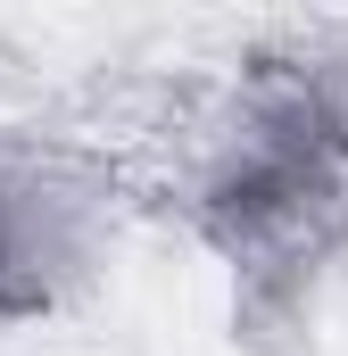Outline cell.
<instances>
[{
	"label": "cell",
	"instance_id": "1",
	"mask_svg": "<svg viewBox=\"0 0 348 356\" xmlns=\"http://www.w3.org/2000/svg\"><path fill=\"white\" fill-rule=\"evenodd\" d=\"M348 224V99L324 75H274L241 99L199 175V232L232 273H299Z\"/></svg>",
	"mask_w": 348,
	"mask_h": 356
},
{
	"label": "cell",
	"instance_id": "2",
	"mask_svg": "<svg viewBox=\"0 0 348 356\" xmlns=\"http://www.w3.org/2000/svg\"><path fill=\"white\" fill-rule=\"evenodd\" d=\"M67 266H75L67 199H50V182L0 149V323L42 315Z\"/></svg>",
	"mask_w": 348,
	"mask_h": 356
}]
</instances>
